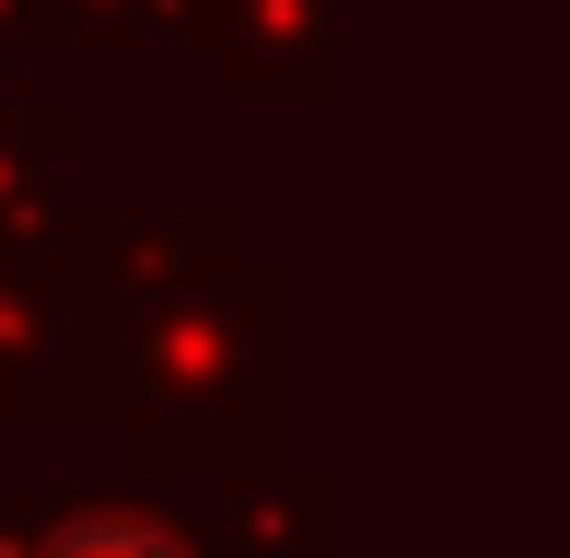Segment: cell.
Instances as JSON below:
<instances>
[{
    "mask_svg": "<svg viewBox=\"0 0 570 558\" xmlns=\"http://www.w3.org/2000/svg\"><path fill=\"white\" fill-rule=\"evenodd\" d=\"M59 558H164V547H151V536H70Z\"/></svg>",
    "mask_w": 570,
    "mask_h": 558,
    "instance_id": "cell-1",
    "label": "cell"
}]
</instances>
